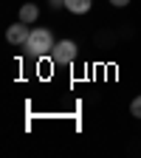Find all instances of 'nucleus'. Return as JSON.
I'll use <instances>...</instances> for the list:
<instances>
[{"label":"nucleus","mask_w":141,"mask_h":158,"mask_svg":"<svg viewBox=\"0 0 141 158\" xmlns=\"http://www.w3.org/2000/svg\"><path fill=\"white\" fill-rule=\"evenodd\" d=\"M54 45H56V40H54V34H51L48 28H31V34H28V40H26V51H28L34 59L51 56Z\"/></svg>","instance_id":"1"},{"label":"nucleus","mask_w":141,"mask_h":158,"mask_svg":"<svg viewBox=\"0 0 141 158\" xmlns=\"http://www.w3.org/2000/svg\"><path fill=\"white\" fill-rule=\"evenodd\" d=\"M93 43H96V48H107V45H116V34H113V31H99Z\"/></svg>","instance_id":"6"},{"label":"nucleus","mask_w":141,"mask_h":158,"mask_svg":"<svg viewBox=\"0 0 141 158\" xmlns=\"http://www.w3.org/2000/svg\"><path fill=\"white\" fill-rule=\"evenodd\" d=\"M130 116H133V118H141V93L130 102Z\"/></svg>","instance_id":"7"},{"label":"nucleus","mask_w":141,"mask_h":158,"mask_svg":"<svg viewBox=\"0 0 141 158\" xmlns=\"http://www.w3.org/2000/svg\"><path fill=\"white\" fill-rule=\"evenodd\" d=\"M48 6H51V9H62L65 0H48Z\"/></svg>","instance_id":"9"},{"label":"nucleus","mask_w":141,"mask_h":158,"mask_svg":"<svg viewBox=\"0 0 141 158\" xmlns=\"http://www.w3.org/2000/svg\"><path fill=\"white\" fill-rule=\"evenodd\" d=\"M93 6V0H65V9L71 14H88Z\"/></svg>","instance_id":"5"},{"label":"nucleus","mask_w":141,"mask_h":158,"mask_svg":"<svg viewBox=\"0 0 141 158\" xmlns=\"http://www.w3.org/2000/svg\"><path fill=\"white\" fill-rule=\"evenodd\" d=\"M110 6H116V9H124V6H130V0H107Z\"/></svg>","instance_id":"8"},{"label":"nucleus","mask_w":141,"mask_h":158,"mask_svg":"<svg viewBox=\"0 0 141 158\" xmlns=\"http://www.w3.org/2000/svg\"><path fill=\"white\" fill-rule=\"evenodd\" d=\"M28 34H31L28 23H23V20H17L14 26H9V31H6V40H9L11 45H26V40H28Z\"/></svg>","instance_id":"3"},{"label":"nucleus","mask_w":141,"mask_h":158,"mask_svg":"<svg viewBox=\"0 0 141 158\" xmlns=\"http://www.w3.org/2000/svg\"><path fill=\"white\" fill-rule=\"evenodd\" d=\"M37 17H39V9H37V3H23L20 6V14H17V20H23V23H37Z\"/></svg>","instance_id":"4"},{"label":"nucleus","mask_w":141,"mask_h":158,"mask_svg":"<svg viewBox=\"0 0 141 158\" xmlns=\"http://www.w3.org/2000/svg\"><path fill=\"white\" fill-rule=\"evenodd\" d=\"M76 56H79V48H76L73 40H59L51 51V62L54 65H71Z\"/></svg>","instance_id":"2"}]
</instances>
